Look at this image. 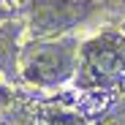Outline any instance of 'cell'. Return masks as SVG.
Returning <instances> with one entry per match:
<instances>
[{
  "instance_id": "cell-1",
  "label": "cell",
  "mask_w": 125,
  "mask_h": 125,
  "mask_svg": "<svg viewBox=\"0 0 125 125\" xmlns=\"http://www.w3.org/2000/svg\"><path fill=\"white\" fill-rule=\"evenodd\" d=\"M125 82V33L103 30L82 41L73 84L93 98H117Z\"/></svg>"
},
{
  "instance_id": "cell-2",
  "label": "cell",
  "mask_w": 125,
  "mask_h": 125,
  "mask_svg": "<svg viewBox=\"0 0 125 125\" xmlns=\"http://www.w3.org/2000/svg\"><path fill=\"white\" fill-rule=\"evenodd\" d=\"M79 38L60 35V38H30L19 49V73L33 87H60L76 76L79 65Z\"/></svg>"
},
{
  "instance_id": "cell-3",
  "label": "cell",
  "mask_w": 125,
  "mask_h": 125,
  "mask_svg": "<svg viewBox=\"0 0 125 125\" xmlns=\"http://www.w3.org/2000/svg\"><path fill=\"white\" fill-rule=\"evenodd\" d=\"M98 11V0H30L27 30L33 38L71 35L73 27L84 25Z\"/></svg>"
},
{
  "instance_id": "cell-4",
  "label": "cell",
  "mask_w": 125,
  "mask_h": 125,
  "mask_svg": "<svg viewBox=\"0 0 125 125\" xmlns=\"http://www.w3.org/2000/svg\"><path fill=\"white\" fill-rule=\"evenodd\" d=\"M95 125H125V95L112 98L95 117Z\"/></svg>"
},
{
  "instance_id": "cell-5",
  "label": "cell",
  "mask_w": 125,
  "mask_h": 125,
  "mask_svg": "<svg viewBox=\"0 0 125 125\" xmlns=\"http://www.w3.org/2000/svg\"><path fill=\"white\" fill-rule=\"evenodd\" d=\"M14 101V93L8 90V87H3V84H0V112H3V109H8V103Z\"/></svg>"
}]
</instances>
